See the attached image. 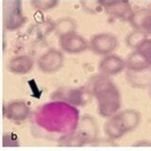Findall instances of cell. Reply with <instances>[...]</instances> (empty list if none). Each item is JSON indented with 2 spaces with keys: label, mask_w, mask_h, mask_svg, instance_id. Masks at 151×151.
<instances>
[{
  "label": "cell",
  "mask_w": 151,
  "mask_h": 151,
  "mask_svg": "<svg viewBox=\"0 0 151 151\" xmlns=\"http://www.w3.org/2000/svg\"><path fill=\"white\" fill-rule=\"evenodd\" d=\"M125 68V60L114 54L104 56V58L100 60L98 65L99 72L102 76L107 78L120 74Z\"/></svg>",
  "instance_id": "cell-10"
},
{
  "label": "cell",
  "mask_w": 151,
  "mask_h": 151,
  "mask_svg": "<svg viewBox=\"0 0 151 151\" xmlns=\"http://www.w3.org/2000/svg\"><path fill=\"white\" fill-rule=\"evenodd\" d=\"M118 44V39L111 33H98L91 38L89 47L94 54L107 56L112 54L117 48Z\"/></svg>",
  "instance_id": "cell-6"
},
{
  "label": "cell",
  "mask_w": 151,
  "mask_h": 151,
  "mask_svg": "<svg viewBox=\"0 0 151 151\" xmlns=\"http://www.w3.org/2000/svg\"><path fill=\"white\" fill-rule=\"evenodd\" d=\"M76 130L87 140L88 144L94 143L97 139L98 127L96 120L91 116H84L81 120L79 119L78 127Z\"/></svg>",
  "instance_id": "cell-14"
},
{
  "label": "cell",
  "mask_w": 151,
  "mask_h": 151,
  "mask_svg": "<svg viewBox=\"0 0 151 151\" xmlns=\"http://www.w3.org/2000/svg\"><path fill=\"white\" fill-rule=\"evenodd\" d=\"M5 118L12 122L26 121L30 114V108L27 103L22 100L12 101L3 108Z\"/></svg>",
  "instance_id": "cell-9"
},
{
  "label": "cell",
  "mask_w": 151,
  "mask_h": 151,
  "mask_svg": "<svg viewBox=\"0 0 151 151\" xmlns=\"http://www.w3.org/2000/svg\"><path fill=\"white\" fill-rule=\"evenodd\" d=\"M79 111L68 103L52 100L37 109L34 114L36 125L50 133L67 134L77 129Z\"/></svg>",
  "instance_id": "cell-1"
},
{
  "label": "cell",
  "mask_w": 151,
  "mask_h": 151,
  "mask_svg": "<svg viewBox=\"0 0 151 151\" xmlns=\"http://www.w3.org/2000/svg\"><path fill=\"white\" fill-rule=\"evenodd\" d=\"M30 5L38 11L48 12L58 6L59 2L55 1V0H48V1H38V0H35V1H31Z\"/></svg>",
  "instance_id": "cell-20"
},
{
  "label": "cell",
  "mask_w": 151,
  "mask_h": 151,
  "mask_svg": "<svg viewBox=\"0 0 151 151\" xmlns=\"http://www.w3.org/2000/svg\"><path fill=\"white\" fill-rule=\"evenodd\" d=\"M129 22L135 30L144 32L149 36L151 30V11L150 9H139L132 12Z\"/></svg>",
  "instance_id": "cell-11"
},
{
  "label": "cell",
  "mask_w": 151,
  "mask_h": 151,
  "mask_svg": "<svg viewBox=\"0 0 151 151\" xmlns=\"http://www.w3.org/2000/svg\"><path fill=\"white\" fill-rule=\"evenodd\" d=\"M141 122V113L136 110L118 111L104 124V132L110 140H118L135 129Z\"/></svg>",
  "instance_id": "cell-3"
},
{
  "label": "cell",
  "mask_w": 151,
  "mask_h": 151,
  "mask_svg": "<svg viewBox=\"0 0 151 151\" xmlns=\"http://www.w3.org/2000/svg\"><path fill=\"white\" fill-rule=\"evenodd\" d=\"M135 51H137L141 55H143L145 58L151 60V40L150 38L147 37L145 40L142 41L140 44L137 45L135 48Z\"/></svg>",
  "instance_id": "cell-21"
},
{
  "label": "cell",
  "mask_w": 151,
  "mask_h": 151,
  "mask_svg": "<svg viewBox=\"0 0 151 151\" xmlns=\"http://www.w3.org/2000/svg\"><path fill=\"white\" fill-rule=\"evenodd\" d=\"M150 70V69H149ZM149 70H145V71H142V72H129L127 71V78L130 84H134V86L136 87H145V85L149 84V75L150 73L144 75L145 72H147Z\"/></svg>",
  "instance_id": "cell-18"
},
{
  "label": "cell",
  "mask_w": 151,
  "mask_h": 151,
  "mask_svg": "<svg viewBox=\"0 0 151 151\" xmlns=\"http://www.w3.org/2000/svg\"><path fill=\"white\" fill-rule=\"evenodd\" d=\"M58 144L63 146H82L88 144V142L81 134L75 130L61 136L58 140Z\"/></svg>",
  "instance_id": "cell-16"
},
{
  "label": "cell",
  "mask_w": 151,
  "mask_h": 151,
  "mask_svg": "<svg viewBox=\"0 0 151 151\" xmlns=\"http://www.w3.org/2000/svg\"><path fill=\"white\" fill-rule=\"evenodd\" d=\"M76 30H77V23L70 17L60 18L55 24V32L59 37L76 32Z\"/></svg>",
  "instance_id": "cell-17"
},
{
  "label": "cell",
  "mask_w": 151,
  "mask_h": 151,
  "mask_svg": "<svg viewBox=\"0 0 151 151\" xmlns=\"http://www.w3.org/2000/svg\"><path fill=\"white\" fill-rule=\"evenodd\" d=\"M34 66V60L29 55H19L9 61L8 69L14 75H26L29 73Z\"/></svg>",
  "instance_id": "cell-13"
},
{
  "label": "cell",
  "mask_w": 151,
  "mask_h": 151,
  "mask_svg": "<svg viewBox=\"0 0 151 151\" xmlns=\"http://www.w3.org/2000/svg\"><path fill=\"white\" fill-rule=\"evenodd\" d=\"M99 5L111 16L129 21L132 13L131 5L127 1H100Z\"/></svg>",
  "instance_id": "cell-12"
},
{
  "label": "cell",
  "mask_w": 151,
  "mask_h": 151,
  "mask_svg": "<svg viewBox=\"0 0 151 151\" xmlns=\"http://www.w3.org/2000/svg\"><path fill=\"white\" fill-rule=\"evenodd\" d=\"M63 53L57 49H50L42 54L37 61L38 68L45 74H53L63 68Z\"/></svg>",
  "instance_id": "cell-7"
},
{
  "label": "cell",
  "mask_w": 151,
  "mask_h": 151,
  "mask_svg": "<svg viewBox=\"0 0 151 151\" xmlns=\"http://www.w3.org/2000/svg\"><path fill=\"white\" fill-rule=\"evenodd\" d=\"M25 23L22 3L20 1L3 2V25L9 31L20 28Z\"/></svg>",
  "instance_id": "cell-4"
},
{
  "label": "cell",
  "mask_w": 151,
  "mask_h": 151,
  "mask_svg": "<svg viewBox=\"0 0 151 151\" xmlns=\"http://www.w3.org/2000/svg\"><path fill=\"white\" fill-rule=\"evenodd\" d=\"M125 65L129 72H142L150 69L151 60L145 58L137 51H134L127 58Z\"/></svg>",
  "instance_id": "cell-15"
},
{
  "label": "cell",
  "mask_w": 151,
  "mask_h": 151,
  "mask_svg": "<svg viewBox=\"0 0 151 151\" xmlns=\"http://www.w3.org/2000/svg\"><path fill=\"white\" fill-rule=\"evenodd\" d=\"M52 100L63 101L74 107L85 106L91 98V92L81 88H60L52 93Z\"/></svg>",
  "instance_id": "cell-5"
},
{
  "label": "cell",
  "mask_w": 151,
  "mask_h": 151,
  "mask_svg": "<svg viewBox=\"0 0 151 151\" xmlns=\"http://www.w3.org/2000/svg\"><path fill=\"white\" fill-rule=\"evenodd\" d=\"M91 94L96 99L98 112L102 117L110 118L119 111L122 105L121 93L115 83L107 77H98L93 81Z\"/></svg>",
  "instance_id": "cell-2"
},
{
  "label": "cell",
  "mask_w": 151,
  "mask_h": 151,
  "mask_svg": "<svg viewBox=\"0 0 151 151\" xmlns=\"http://www.w3.org/2000/svg\"><path fill=\"white\" fill-rule=\"evenodd\" d=\"M60 46L65 53L76 55L86 51L89 48V42L81 35L73 32L60 37Z\"/></svg>",
  "instance_id": "cell-8"
},
{
  "label": "cell",
  "mask_w": 151,
  "mask_h": 151,
  "mask_svg": "<svg viewBox=\"0 0 151 151\" xmlns=\"http://www.w3.org/2000/svg\"><path fill=\"white\" fill-rule=\"evenodd\" d=\"M147 37H149V36L145 34L144 32L134 29L127 35L125 42H126V45L129 47L135 49L137 47V45H138L142 41L145 40V38H147Z\"/></svg>",
  "instance_id": "cell-19"
}]
</instances>
